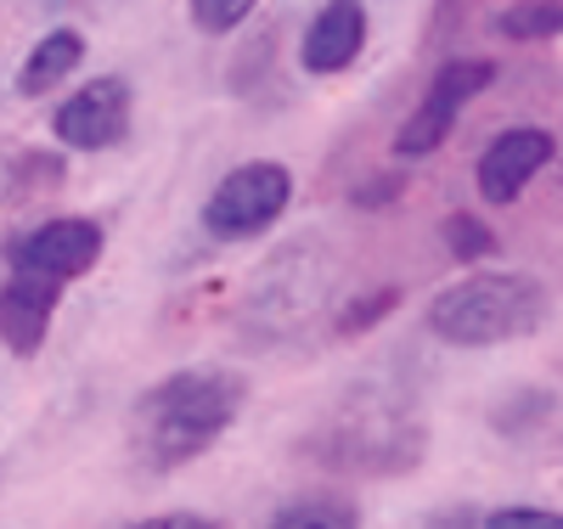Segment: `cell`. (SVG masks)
I'll return each instance as SVG.
<instances>
[{"label":"cell","mask_w":563,"mask_h":529,"mask_svg":"<svg viewBox=\"0 0 563 529\" xmlns=\"http://www.w3.org/2000/svg\"><path fill=\"white\" fill-rule=\"evenodd\" d=\"M249 406V377L238 366H180L158 377L130 411V445L147 473L198 462Z\"/></svg>","instance_id":"obj_1"},{"label":"cell","mask_w":563,"mask_h":529,"mask_svg":"<svg viewBox=\"0 0 563 529\" xmlns=\"http://www.w3.org/2000/svg\"><path fill=\"white\" fill-rule=\"evenodd\" d=\"M547 321V287L525 271H474L440 287L429 305V332L456 350H490L530 339Z\"/></svg>","instance_id":"obj_2"},{"label":"cell","mask_w":563,"mask_h":529,"mask_svg":"<svg viewBox=\"0 0 563 529\" xmlns=\"http://www.w3.org/2000/svg\"><path fill=\"white\" fill-rule=\"evenodd\" d=\"M310 451L339 467V473H361V478H389L422 462V422L406 411H344L333 428L310 434Z\"/></svg>","instance_id":"obj_3"},{"label":"cell","mask_w":563,"mask_h":529,"mask_svg":"<svg viewBox=\"0 0 563 529\" xmlns=\"http://www.w3.org/2000/svg\"><path fill=\"white\" fill-rule=\"evenodd\" d=\"M294 203V175L276 158H249L238 169H225L203 203V231L214 243H249L265 236Z\"/></svg>","instance_id":"obj_4"},{"label":"cell","mask_w":563,"mask_h":529,"mask_svg":"<svg viewBox=\"0 0 563 529\" xmlns=\"http://www.w3.org/2000/svg\"><path fill=\"white\" fill-rule=\"evenodd\" d=\"M490 79H496V63H485V57H451L429 79L422 102L406 113V124L395 130V158H429V153H440L451 124H456V113H462V102H467V96H479Z\"/></svg>","instance_id":"obj_5"},{"label":"cell","mask_w":563,"mask_h":529,"mask_svg":"<svg viewBox=\"0 0 563 529\" xmlns=\"http://www.w3.org/2000/svg\"><path fill=\"white\" fill-rule=\"evenodd\" d=\"M130 113H135V90L124 74H97L85 79L74 96H63L52 113V135L74 153H108L130 135Z\"/></svg>","instance_id":"obj_6"},{"label":"cell","mask_w":563,"mask_h":529,"mask_svg":"<svg viewBox=\"0 0 563 529\" xmlns=\"http://www.w3.org/2000/svg\"><path fill=\"white\" fill-rule=\"evenodd\" d=\"M108 249V231L97 220H85V214H57V220H40L29 225L18 243L7 249L12 271H29V276H52V282H79L97 271Z\"/></svg>","instance_id":"obj_7"},{"label":"cell","mask_w":563,"mask_h":529,"mask_svg":"<svg viewBox=\"0 0 563 529\" xmlns=\"http://www.w3.org/2000/svg\"><path fill=\"white\" fill-rule=\"evenodd\" d=\"M552 153H558V141H552V130H541V124H512V130H501L490 147L479 153V198L485 203H512L519 191L552 164Z\"/></svg>","instance_id":"obj_8"},{"label":"cell","mask_w":563,"mask_h":529,"mask_svg":"<svg viewBox=\"0 0 563 529\" xmlns=\"http://www.w3.org/2000/svg\"><path fill=\"white\" fill-rule=\"evenodd\" d=\"M57 305H63V282L12 271L7 282H0V344H7L18 361H34L45 350V339H52Z\"/></svg>","instance_id":"obj_9"},{"label":"cell","mask_w":563,"mask_h":529,"mask_svg":"<svg viewBox=\"0 0 563 529\" xmlns=\"http://www.w3.org/2000/svg\"><path fill=\"white\" fill-rule=\"evenodd\" d=\"M366 52V7L361 0H327L310 18L305 45H299V68L310 79H333L344 68H355Z\"/></svg>","instance_id":"obj_10"},{"label":"cell","mask_w":563,"mask_h":529,"mask_svg":"<svg viewBox=\"0 0 563 529\" xmlns=\"http://www.w3.org/2000/svg\"><path fill=\"white\" fill-rule=\"evenodd\" d=\"M68 175L63 153H45V147H18L0 158V209H29L40 203L45 191H57Z\"/></svg>","instance_id":"obj_11"},{"label":"cell","mask_w":563,"mask_h":529,"mask_svg":"<svg viewBox=\"0 0 563 529\" xmlns=\"http://www.w3.org/2000/svg\"><path fill=\"white\" fill-rule=\"evenodd\" d=\"M79 63H85V34H79V29H52V34H40L34 52L23 57L18 90H23V96H45V90H57Z\"/></svg>","instance_id":"obj_12"},{"label":"cell","mask_w":563,"mask_h":529,"mask_svg":"<svg viewBox=\"0 0 563 529\" xmlns=\"http://www.w3.org/2000/svg\"><path fill=\"white\" fill-rule=\"evenodd\" d=\"M271 529H361V513H355L350 496L316 491V496H294L271 518Z\"/></svg>","instance_id":"obj_13"},{"label":"cell","mask_w":563,"mask_h":529,"mask_svg":"<svg viewBox=\"0 0 563 529\" xmlns=\"http://www.w3.org/2000/svg\"><path fill=\"white\" fill-rule=\"evenodd\" d=\"M496 34L501 40H552L563 34V0H512V7L496 18Z\"/></svg>","instance_id":"obj_14"},{"label":"cell","mask_w":563,"mask_h":529,"mask_svg":"<svg viewBox=\"0 0 563 529\" xmlns=\"http://www.w3.org/2000/svg\"><path fill=\"white\" fill-rule=\"evenodd\" d=\"M445 243H451V260H490V254H496V231H490L479 214L451 209V220H445Z\"/></svg>","instance_id":"obj_15"},{"label":"cell","mask_w":563,"mask_h":529,"mask_svg":"<svg viewBox=\"0 0 563 529\" xmlns=\"http://www.w3.org/2000/svg\"><path fill=\"white\" fill-rule=\"evenodd\" d=\"M254 7H260V0H192V23L203 34H231V29L249 23Z\"/></svg>","instance_id":"obj_16"},{"label":"cell","mask_w":563,"mask_h":529,"mask_svg":"<svg viewBox=\"0 0 563 529\" xmlns=\"http://www.w3.org/2000/svg\"><path fill=\"white\" fill-rule=\"evenodd\" d=\"M400 305V287H378V294H366V299H355L344 316H339V339H355V332H366L372 321H384L389 310Z\"/></svg>","instance_id":"obj_17"},{"label":"cell","mask_w":563,"mask_h":529,"mask_svg":"<svg viewBox=\"0 0 563 529\" xmlns=\"http://www.w3.org/2000/svg\"><path fill=\"white\" fill-rule=\"evenodd\" d=\"M485 529H563V513H547V507H496L485 518Z\"/></svg>","instance_id":"obj_18"},{"label":"cell","mask_w":563,"mask_h":529,"mask_svg":"<svg viewBox=\"0 0 563 529\" xmlns=\"http://www.w3.org/2000/svg\"><path fill=\"white\" fill-rule=\"evenodd\" d=\"M406 191V169H389V175H378L372 186H355V209H384V203H395Z\"/></svg>","instance_id":"obj_19"},{"label":"cell","mask_w":563,"mask_h":529,"mask_svg":"<svg viewBox=\"0 0 563 529\" xmlns=\"http://www.w3.org/2000/svg\"><path fill=\"white\" fill-rule=\"evenodd\" d=\"M135 529H225V524L209 518V513H153V518H141Z\"/></svg>","instance_id":"obj_20"}]
</instances>
